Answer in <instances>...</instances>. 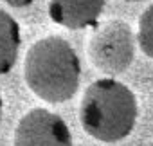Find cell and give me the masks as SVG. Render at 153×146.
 <instances>
[{
  "mask_svg": "<svg viewBox=\"0 0 153 146\" xmlns=\"http://www.w3.org/2000/svg\"><path fill=\"white\" fill-rule=\"evenodd\" d=\"M27 87L47 103L68 101L79 87L81 61L70 42L47 36L31 45L24 63Z\"/></svg>",
  "mask_w": 153,
  "mask_h": 146,
  "instance_id": "obj_1",
  "label": "cell"
},
{
  "mask_svg": "<svg viewBox=\"0 0 153 146\" xmlns=\"http://www.w3.org/2000/svg\"><path fill=\"white\" fill-rule=\"evenodd\" d=\"M79 121L85 132L101 142L121 141L131 133L137 121L135 94L115 80H97L81 99Z\"/></svg>",
  "mask_w": 153,
  "mask_h": 146,
  "instance_id": "obj_2",
  "label": "cell"
},
{
  "mask_svg": "<svg viewBox=\"0 0 153 146\" xmlns=\"http://www.w3.org/2000/svg\"><path fill=\"white\" fill-rule=\"evenodd\" d=\"M133 33L123 20H112L101 25L90 38L88 56L92 63L108 74H121L133 61Z\"/></svg>",
  "mask_w": 153,
  "mask_h": 146,
  "instance_id": "obj_3",
  "label": "cell"
},
{
  "mask_svg": "<svg viewBox=\"0 0 153 146\" xmlns=\"http://www.w3.org/2000/svg\"><path fill=\"white\" fill-rule=\"evenodd\" d=\"M15 146H72V135L58 114L33 108L15 130Z\"/></svg>",
  "mask_w": 153,
  "mask_h": 146,
  "instance_id": "obj_4",
  "label": "cell"
},
{
  "mask_svg": "<svg viewBox=\"0 0 153 146\" xmlns=\"http://www.w3.org/2000/svg\"><path fill=\"white\" fill-rule=\"evenodd\" d=\"M105 0H51L49 16L67 29H85L97 24Z\"/></svg>",
  "mask_w": 153,
  "mask_h": 146,
  "instance_id": "obj_5",
  "label": "cell"
},
{
  "mask_svg": "<svg viewBox=\"0 0 153 146\" xmlns=\"http://www.w3.org/2000/svg\"><path fill=\"white\" fill-rule=\"evenodd\" d=\"M20 25L18 22L0 9V76L11 72L20 51Z\"/></svg>",
  "mask_w": 153,
  "mask_h": 146,
  "instance_id": "obj_6",
  "label": "cell"
},
{
  "mask_svg": "<svg viewBox=\"0 0 153 146\" xmlns=\"http://www.w3.org/2000/svg\"><path fill=\"white\" fill-rule=\"evenodd\" d=\"M137 42H139L142 52L153 60V4L139 16Z\"/></svg>",
  "mask_w": 153,
  "mask_h": 146,
  "instance_id": "obj_7",
  "label": "cell"
},
{
  "mask_svg": "<svg viewBox=\"0 0 153 146\" xmlns=\"http://www.w3.org/2000/svg\"><path fill=\"white\" fill-rule=\"evenodd\" d=\"M6 4H9L11 7H25V6H31L34 0H4Z\"/></svg>",
  "mask_w": 153,
  "mask_h": 146,
  "instance_id": "obj_8",
  "label": "cell"
},
{
  "mask_svg": "<svg viewBox=\"0 0 153 146\" xmlns=\"http://www.w3.org/2000/svg\"><path fill=\"white\" fill-rule=\"evenodd\" d=\"M0 123H2V96H0Z\"/></svg>",
  "mask_w": 153,
  "mask_h": 146,
  "instance_id": "obj_9",
  "label": "cell"
},
{
  "mask_svg": "<svg viewBox=\"0 0 153 146\" xmlns=\"http://www.w3.org/2000/svg\"><path fill=\"white\" fill-rule=\"evenodd\" d=\"M126 2H139V0H126Z\"/></svg>",
  "mask_w": 153,
  "mask_h": 146,
  "instance_id": "obj_10",
  "label": "cell"
}]
</instances>
